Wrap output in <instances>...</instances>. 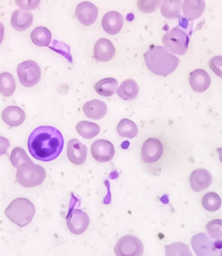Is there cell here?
Returning <instances> with one entry per match:
<instances>
[{"mask_svg": "<svg viewBox=\"0 0 222 256\" xmlns=\"http://www.w3.org/2000/svg\"><path fill=\"white\" fill-rule=\"evenodd\" d=\"M64 139L58 128L40 126L34 128L28 139V149L34 158L48 162L57 158L63 149Z\"/></svg>", "mask_w": 222, "mask_h": 256, "instance_id": "6da1fadb", "label": "cell"}, {"mask_svg": "<svg viewBox=\"0 0 222 256\" xmlns=\"http://www.w3.org/2000/svg\"><path fill=\"white\" fill-rule=\"evenodd\" d=\"M144 61L153 74L160 76L172 74L180 64L178 57L169 52L166 48L162 46L150 48L144 54Z\"/></svg>", "mask_w": 222, "mask_h": 256, "instance_id": "7a4b0ae2", "label": "cell"}, {"mask_svg": "<svg viewBox=\"0 0 222 256\" xmlns=\"http://www.w3.org/2000/svg\"><path fill=\"white\" fill-rule=\"evenodd\" d=\"M35 214L34 204L25 198H17L5 210V216L20 228L32 222Z\"/></svg>", "mask_w": 222, "mask_h": 256, "instance_id": "3957f363", "label": "cell"}, {"mask_svg": "<svg viewBox=\"0 0 222 256\" xmlns=\"http://www.w3.org/2000/svg\"><path fill=\"white\" fill-rule=\"evenodd\" d=\"M16 179L23 188H35L45 181L46 172L39 165L28 162L18 168Z\"/></svg>", "mask_w": 222, "mask_h": 256, "instance_id": "277c9868", "label": "cell"}, {"mask_svg": "<svg viewBox=\"0 0 222 256\" xmlns=\"http://www.w3.org/2000/svg\"><path fill=\"white\" fill-rule=\"evenodd\" d=\"M162 42L169 52L184 55L189 47V36L182 28L176 27L163 36Z\"/></svg>", "mask_w": 222, "mask_h": 256, "instance_id": "5b68a950", "label": "cell"}, {"mask_svg": "<svg viewBox=\"0 0 222 256\" xmlns=\"http://www.w3.org/2000/svg\"><path fill=\"white\" fill-rule=\"evenodd\" d=\"M17 74L19 81L23 87L32 88L40 80L41 69L36 62L27 60L18 66Z\"/></svg>", "mask_w": 222, "mask_h": 256, "instance_id": "8992f818", "label": "cell"}, {"mask_svg": "<svg viewBox=\"0 0 222 256\" xmlns=\"http://www.w3.org/2000/svg\"><path fill=\"white\" fill-rule=\"evenodd\" d=\"M144 252L142 240L137 236L126 235L119 238L115 247V256H141Z\"/></svg>", "mask_w": 222, "mask_h": 256, "instance_id": "52a82bcc", "label": "cell"}, {"mask_svg": "<svg viewBox=\"0 0 222 256\" xmlns=\"http://www.w3.org/2000/svg\"><path fill=\"white\" fill-rule=\"evenodd\" d=\"M90 224L89 216L78 209H71L66 217V224L69 231L74 235H81L88 230Z\"/></svg>", "mask_w": 222, "mask_h": 256, "instance_id": "ba28073f", "label": "cell"}, {"mask_svg": "<svg viewBox=\"0 0 222 256\" xmlns=\"http://www.w3.org/2000/svg\"><path fill=\"white\" fill-rule=\"evenodd\" d=\"M164 146L160 140L156 138H149L143 142L142 146V158L143 162L152 164L158 162L163 156Z\"/></svg>", "mask_w": 222, "mask_h": 256, "instance_id": "9c48e42d", "label": "cell"}, {"mask_svg": "<svg viewBox=\"0 0 222 256\" xmlns=\"http://www.w3.org/2000/svg\"><path fill=\"white\" fill-rule=\"evenodd\" d=\"M98 8L89 1H83L75 8V17L85 26H90L98 19Z\"/></svg>", "mask_w": 222, "mask_h": 256, "instance_id": "30bf717a", "label": "cell"}, {"mask_svg": "<svg viewBox=\"0 0 222 256\" xmlns=\"http://www.w3.org/2000/svg\"><path fill=\"white\" fill-rule=\"evenodd\" d=\"M115 146L107 140H97L91 144V155L95 160L106 163L115 156Z\"/></svg>", "mask_w": 222, "mask_h": 256, "instance_id": "8fae6325", "label": "cell"}, {"mask_svg": "<svg viewBox=\"0 0 222 256\" xmlns=\"http://www.w3.org/2000/svg\"><path fill=\"white\" fill-rule=\"evenodd\" d=\"M192 246L197 256H213L217 250L215 242L204 233L193 236Z\"/></svg>", "mask_w": 222, "mask_h": 256, "instance_id": "7c38bea8", "label": "cell"}, {"mask_svg": "<svg viewBox=\"0 0 222 256\" xmlns=\"http://www.w3.org/2000/svg\"><path fill=\"white\" fill-rule=\"evenodd\" d=\"M88 156L87 146L77 139L70 140L67 144L68 160L74 165L84 164Z\"/></svg>", "mask_w": 222, "mask_h": 256, "instance_id": "4fadbf2b", "label": "cell"}, {"mask_svg": "<svg viewBox=\"0 0 222 256\" xmlns=\"http://www.w3.org/2000/svg\"><path fill=\"white\" fill-rule=\"evenodd\" d=\"M124 26V19L121 14L112 10L103 15L101 20V26L109 34H118Z\"/></svg>", "mask_w": 222, "mask_h": 256, "instance_id": "5bb4252c", "label": "cell"}, {"mask_svg": "<svg viewBox=\"0 0 222 256\" xmlns=\"http://www.w3.org/2000/svg\"><path fill=\"white\" fill-rule=\"evenodd\" d=\"M212 176L206 168H196L190 176L191 188L195 192H201L211 186Z\"/></svg>", "mask_w": 222, "mask_h": 256, "instance_id": "9a60e30c", "label": "cell"}, {"mask_svg": "<svg viewBox=\"0 0 222 256\" xmlns=\"http://www.w3.org/2000/svg\"><path fill=\"white\" fill-rule=\"evenodd\" d=\"M189 82L192 90L196 92H204L210 87L211 78L206 70L196 69L190 74Z\"/></svg>", "mask_w": 222, "mask_h": 256, "instance_id": "2e32d148", "label": "cell"}, {"mask_svg": "<svg viewBox=\"0 0 222 256\" xmlns=\"http://www.w3.org/2000/svg\"><path fill=\"white\" fill-rule=\"evenodd\" d=\"M94 57L99 62H108L114 58L115 48L113 42L107 38H100L95 43Z\"/></svg>", "mask_w": 222, "mask_h": 256, "instance_id": "e0dca14e", "label": "cell"}, {"mask_svg": "<svg viewBox=\"0 0 222 256\" xmlns=\"http://www.w3.org/2000/svg\"><path fill=\"white\" fill-rule=\"evenodd\" d=\"M183 15L189 20H197L206 10L205 0H183Z\"/></svg>", "mask_w": 222, "mask_h": 256, "instance_id": "ac0fdd59", "label": "cell"}, {"mask_svg": "<svg viewBox=\"0 0 222 256\" xmlns=\"http://www.w3.org/2000/svg\"><path fill=\"white\" fill-rule=\"evenodd\" d=\"M2 120L10 127H19L25 120V113L17 106H10L2 112Z\"/></svg>", "mask_w": 222, "mask_h": 256, "instance_id": "d6986e66", "label": "cell"}, {"mask_svg": "<svg viewBox=\"0 0 222 256\" xmlns=\"http://www.w3.org/2000/svg\"><path fill=\"white\" fill-rule=\"evenodd\" d=\"M33 20H34L33 14L18 8L13 12L10 24H11L12 28L16 31L22 32V31L27 30L29 27L32 26Z\"/></svg>", "mask_w": 222, "mask_h": 256, "instance_id": "ffe728a7", "label": "cell"}, {"mask_svg": "<svg viewBox=\"0 0 222 256\" xmlns=\"http://www.w3.org/2000/svg\"><path fill=\"white\" fill-rule=\"evenodd\" d=\"M107 106L101 100H91L83 106V112L91 120H101L107 114Z\"/></svg>", "mask_w": 222, "mask_h": 256, "instance_id": "44dd1931", "label": "cell"}, {"mask_svg": "<svg viewBox=\"0 0 222 256\" xmlns=\"http://www.w3.org/2000/svg\"><path fill=\"white\" fill-rule=\"evenodd\" d=\"M140 92V88L136 81L133 80H127L122 82L119 88H117V95L123 100L131 101L134 100Z\"/></svg>", "mask_w": 222, "mask_h": 256, "instance_id": "7402d4cb", "label": "cell"}, {"mask_svg": "<svg viewBox=\"0 0 222 256\" xmlns=\"http://www.w3.org/2000/svg\"><path fill=\"white\" fill-rule=\"evenodd\" d=\"M31 40L37 47H47L52 40L50 30L45 26H37L31 33Z\"/></svg>", "mask_w": 222, "mask_h": 256, "instance_id": "603a6c76", "label": "cell"}, {"mask_svg": "<svg viewBox=\"0 0 222 256\" xmlns=\"http://www.w3.org/2000/svg\"><path fill=\"white\" fill-rule=\"evenodd\" d=\"M118 88V82L114 78H106L95 84V92L103 97H110L115 94Z\"/></svg>", "mask_w": 222, "mask_h": 256, "instance_id": "cb8c5ba5", "label": "cell"}, {"mask_svg": "<svg viewBox=\"0 0 222 256\" xmlns=\"http://www.w3.org/2000/svg\"><path fill=\"white\" fill-rule=\"evenodd\" d=\"M182 0H163L161 14L168 20H175L180 17Z\"/></svg>", "mask_w": 222, "mask_h": 256, "instance_id": "d4e9b609", "label": "cell"}, {"mask_svg": "<svg viewBox=\"0 0 222 256\" xmlns=\"http://www.w3.org/2000/svg\"><path fill=\"white\" fill-rule=\"evenodd\" d=\"M16 90V82L13 76L4 72L0 74V94L5 97H10Z\"/></svg>", "mask_w": 222, "mask_h": 256, "instance_id": "484cf974", "label": "cell"}, {"mask_svg": "<svg viewBox=\"0 0 222 256\" xmlns=\"http://www.w3.org/2000/svg\"><path fill=\"white\" fill-rule=\"evenodd\" d=\"M77 134L85 139H92L100 134L101 128L96 123L89 122H80L76 125Z\"/></svg>", "mask_w": 222, "mask_h": 256, "instance_id": "4316f807", "label": "cell"}, {"mask_svg": "<svg viewBox=\"0 0 222 256\" xmlns=\"http://www.w3.org/2000/svg\"><path fill=\"white\" fill-rule=\"evenodd\" d=\"M116 130L119 136H121L123 138H130V139L135 138L139 132L136 123L128 118L121 120L117 124Z\"/></svg>", "mask_w": 222, "mask_h": 256, "instance_id": "83f0119b", "label": "cell"}, {"mask_svg": "<svg viewBox=\"0 0 222 256\" xmlns=\"http://www.w3.org/2000/svg\"><path fill=\"white\" fill-rule=\"evenodd\" d=\"M202 205L204 209L208 212H217L222 207V198L215 192H209L203 196Z\"/></svg>", "mask_w": 222, "mask_h": 256, "instance_id": "f1b7e54d", "label": "cell"}, {"mask_svg": "<svg viewBox=\"0 0 222 256\" xmlns=\"http://www.w3.org/2000/svg\"><path fill=\"white\" fill-rule=\"evenodd\" d=\"M167 256H192L188 245L182 242H175L165 247Z\"/></svg>", "mask_w": 222, "mask_h": 256, "instance_id": "f546056e", "label": "cell"}, {"mask_svg": "<svg viewBox=\"0 0 222 256\" xmlns=\"http://www.w3.org/2000/svg\"><path fill=\"white\" fill-rule=\"evenodd\" d=\"M10 162L15 168H19L23 164L31 162L26 152L20 148H15L10 154Z\"/></svg>", "mask_w": 222, "mask_h": 256, "instance_id": "4dcf8cb0", "label": "cell"}, {"mask_svg": "<svg viewBox=\"0 0 222 256\" xmlns=\"http://www.w3.org/2000/svg\"><path fill=\"white\" fill-rule=\"evenodd\" d=\"M206 228L212 238L216 240L222 238V220L217 219L210 221L207 224Z\"/></svg>", "mask_w": 222, "mask_h": 256, "instance_id": "1f68e13d", "label": "cell"}, {"mask_svg": "<svg viewBox=\"0 0 222 256\" xmlns=\"http://www.w3.org/2000/svg\"><path fill=\"white\" fill-rule=\"evenodd\" d=\"M162 0H138V8L144 14H153L161 4Z\"/></svg>", "mask_w": 222, "mask_h": 256, "instance_id": "d6a6232c", "label": "cell"}, {"mask_svg": "<svg viewBox=\"0 0 222 256\" xmlns=\"http://www.w3.org/2000/svg\"><path fill=\"white\" fill-rule=\"evenodd\" d=\"M40 2L41 0H15V4L17 5V7L25 12L36 10L39 7Z\"/></svg>", "mask_w": 222, "mask_h": 256, "instance_id": "836d02e7", "label": "cell"}, {"mask_svg": "<svg viewBox=\"0 0 222 256\" xmlns=\"http://www.w3.org/2000/svg\"><path fill=\"white\" fill-rule=\"evenodd\" d=\"M211 70L220 78H222V56H215L209 62Z\"/></svg>", "mask_w": 222, "mask_h": 256, "instance_id": "e575fe53", "label": "cell"}, {"mask_svg": "<svg viewBox=\"0 0 222 256\" xmlns=\"http://www.w3.org/2000/svg\"><path fill=\"white\" fill-rule=\"evenodd\" d=\"M10 146V142L7 138L0 136V156L7 153V149Z\"/></svg>", "mask_w": 222, "mask_h": 256, "instance_id": "d590c367", "label": "cell"}, {"mask_svg": "<svg viewBox=\"0 0 222 256\" xmlns=\"http://www.w3.org/2000/svg\"><path fill=\"white\" fill-rule=\"evenodd\" d=\"M4 34H5V28L3 24L0 22V45L2 44L3 40H4Z\"/></svg>", "mask_w": 222, "mask_h": 256, "instance_id": "8d00e7d4", "label": "cell"}, {"mask_svg": "<svg viewBox=\"0 0 222 256\" xmlns=\"http://www.w3.org/2000/svg\"><path fill=\"white\" fill-rule=\"evenodd\" d=\"M217 152H218V154H219V158H220V160L222 163V148H220L217 149Z\"/></svg>", "mask_w": 222, "mask_h": 256, "instance_id": "74e56055", "label": "cell"}, {"mask_svg": "<svg viewBox=\"0 0 222 256\" xmlns=\"http://www.w3.org/2000/svg\"><path fill=\"white\" fill-rule=\"evenodd\" d=\"M221 256H222V254H221Z\"/></svg>", "mask_w": 222, "mask_h": 256, "instance_id": "f35d334b", "label": "cell"}]
</instances>
